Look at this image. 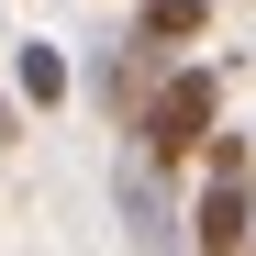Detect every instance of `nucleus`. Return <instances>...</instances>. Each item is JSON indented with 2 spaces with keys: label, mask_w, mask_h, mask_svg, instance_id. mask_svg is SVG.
I'll use <instances>...</instances> for the list:
<instances>
[{
  "label": "nucleus",
  "mask_w": 256,
  "mask_h": 256,
  "mask_svg": "<svg viewBox=\"0 0 256 256\" xmlns=\"http://www.w3.org/2000/svg\"><path fill=\"white\" fill-rule=\"evenodd\" d=\"M212 134H223V67H212V56H178V67L145 90V112L122 122V145L156 156V167H178V178H190V156H200Z\"/></svg>",
  "instance_id": "nucleus-1"
},
{
  "label": "nucleus",
  "mask_w": 256,
  "mask_h": 256,
  "mask_svg": "<svg viewBox=\"0 0 256 256\" xmlns=\"http://www.w3.org/2000/svg\"><path fill=\"white\" fill-rule=\"evenodd\" d=\"M245 256H256V245H245Z\"/></svg>",
  "instance_id": "nucleus-6"
},
{
  "label": "nucleus",
  "mask_w": 256,
  "mask_h": 256,
  "mask_svg": "<svg viewBox=\"0 0 256 256\" xmlns=\"http://www.w3.org/2000/svg\"><path fill=\"white\" fill-rule=\"evenodd\" d=\"M112 200H122V234H134V256H190V212H178V167H156V156H134L122 145V167H112Z\"/></svg>",
  "instance_id": "nucleus-3"
},
{
  "label": "nucleus",
  "mask_w": 256,
  "mask_h": 256,
  "mask_svg": "<svg viewBox=\"0 0 256 256\" xmlns=\"http://www.w3.org/2000/svg\"><path fill=\"white\" fill-rule=\"evenodd\" d=\"M67 90H78L67 45H45V34H22V45H12V100H22V112H67Z\"/></svg>",
  "instance_id": "nucleus-4"
},
{
  "label": "nucleus",
  "mask_w": 256,
  "mask_h": 256,
  "mask_svg": "<svg viewBox=\"0 0 256 256\" xmlns=\"http://www.w3.org/2000/svg\"><path fill=\"white\" fill-rule=\"evenodd\" d=\"M134 45H156V56H178V45H200L212 34V0H134Z\"/></svg>",
  "instance_id": "nucleus-5"
},
{
  "label": "nucleus",
  "mask_w": 256,
  "mask_h": 256,
  "mask_svg": "<svg viewBox=\"0 0 256 256\" xmlns=\"http://www.w3.org/2000/svg\"><path fill=\"white\" fill-rule=\"evenodd\" d=\"M190 178H200L190 190V256H245L256 245V145L223 122V134L190 156Z\"/></svg>",
  "instance_id": "nucleus-2"
}]
</instances>
